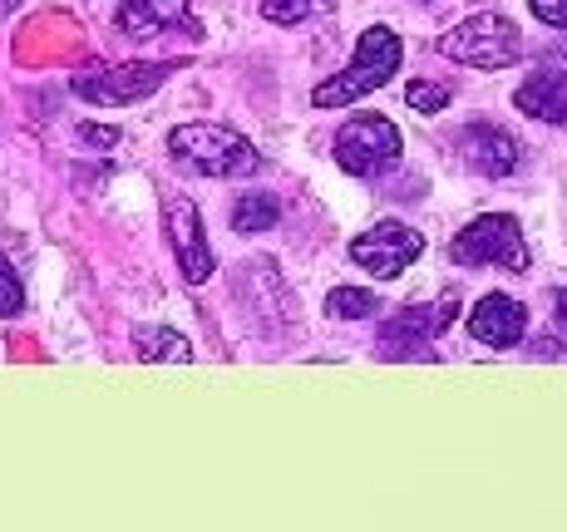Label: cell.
Returning a JSON list of instances; mask_svg holds the SVG:
<instances>
[{
  "label": "cell",
  "mask_w": 567,
  "mask_h": 532,
  "mask_svg": "<svg viewBox=\"0 0 567 532\" xmlns=\"http://www.w3.org/2000/svg\"><path fill=\"white\" fill-rule=\"evenodd\" d=\"M16 6H20V0H0V20H6L10 10H16Z\"/></svg>",
  "instance_id": "obj_23"
},
{
  "label": "cell",
  "mask_w": 567,
  "mask_h": 532,
  "mask_svg": "<svg viewBox=\"0 0 567 532\" xmlns=\"http://www.w3.org/2000/svg\"><path fill=\"white\" fill-rule=\"evenodd\" d=\"M400 60H405V45H400V35L390 25L361 30V45H355L351 64H346L341 74H331L326 84H316V94H311L316 108H341V104H355V100H365V94H375L380 84H390Z\"/></svg>",
  "instance_id": "obj_2"
},
{
  "label": "cell",
  "mask_w": 567,
  "mask_h": 532,
  "mask_svg": "<svg viewBox=\"0 0 567 532\" xmlns=\"http://www.w3.org/2000/svg\"><path fill=\"white\" fill-rule=\"evenodd\" d=\"M25 311V286H20V277H16V267L6 262V252H0V316H20Z\"/></svg>",
  "instance_id": "obj_17"
},
{
  "label": "cell",
  "mask_w": 567,
  "mask_h": 532,
  "mask_svg": "<svg viewBox=\"0 0 567 532\" xmlns=\"http://www.w3.org/2000/svg\"><path fill=\"white\" fill-rule=\"evenodd\" d=\"M440 54L454 64H474V70H508L518 60V30L494 10H474L440 35Z\"/></svg>",
  "instance_id": "obj_3"
},
{
  "label": "cell",
  "mask_w": 567,
  "mask_h": 532,
  "mask_svg": "<svg viewBox=\"0 0 567 532\" xmlns=\"http://www.w3.org/2000/svg\"><path fill=\"white\" fill-rule=\"evenodd\" d=\"M316 10V0H261V20L271 25H301Z\"/></svg>",
  "instance_id": "obj_18"
},
{
  "label": "cell",
  "mask_w": 567,
  "mask_h": 532,
  "mask_svg": "<svg viewBox=\"0 0 567 532\" xmlns=\"http://www.w3.org/2000/svg\"><path fill=\"white\" fill-rule=\"evenodd\" d=\"M454 316H460V296L454 291H444L434 306H405L400 316H390L385 325H380V345L385 351H405V345H430L440 331H450Z\"/></svg>",
  "instance_id": "obj_9"
},
{
  "label": "cell",
  "mask_w": 567,
  "mask_h": 532,
  "mask_svg": "<svg viewBox=\"0 0 567 532\" xmlns=\"http://www.w3.org/2000/svg\"><path fill=\"white\" fill-rule=\"evenodd\" d=\"M134 351L144 365H188L193 361V345L183 341L178 331H168V325H138L134 331Z\"/></svg>",
  "instance_id": "obj_14"
},
{
  "label": "cell",
  "mask_w": 567,
  "mask_h": 532,
  "mask_svg": "<svg viewBox=\"0 0 567 532\" xmlns=\"http://www.w3.org/2000/svg\"><path fill=\"white\" fill-rule=\"evenodd\" d=\"M420 252H424V237L405 222H375L370 232H361L351 242V262L365 267L375 281L400 277L405 267L420 262Z\"/></svg>",
  "instance_id": "obj_7"
},
{
  "label": "cell",
  "mask_w": 567,
  "mask_h": 532,
  "mask_svg": "<svg viewBox=\"0 0 567 532\" xmlns=\"http://www.w3.org/2000/svg\"><path fill=\"white\" fill-rule=\"evenodd\" d=\"M464 163L478 178H508L518 168V144L494 124H468L464 128Z\"/></svg>",
  "instance_id": "obj_13"
},
{
  "label": "cell",
  "mask_w": 567,
  "mask_h": 532,
  "mask_svg": "<svg viewBox=\"0 0 567 532\" xmlns=\"http://www.w3.org/2000/svg\"><path fill=\"white\" fill-rule=\"evenodd\" d=\"M233 222H237V232H267V227L281 222V202L271 192H243L233 202Z\"/></svg>",
  "instance_id": "obj_15"
},
{
  "label": "cell",
  "mask_w": 567,
  "mask_h": 532,
  "mask_svg": "<svg viewBox=\"0 0 567 532\" xmlns=\"http://www.w3.org/2000/svg\"><path fill=\"white\" fill-rule=\"evenodd\" d=\"M518 108L538 124H567V60L533 70L518 90Z\"/></svg>",
  "instance_id": "obj_12"
},
{
  "label": "cell",
  "mask_w": 567,
  "mask_h": 532,
  "mask_svg": "<svg viewBox=\"0 0 567 532\" xmlns=\"http://www.w3.org/2000/svg\"><path fill=\"white\" fill-rule=\"evenodd\" d=\"M168 158L198 178H252L261 168L252 138L227 124H178L168 134Z\"/></svg>",
  "instance_id": "obj_1"
},
{
  "label": "cell",
  "mask_w": 567,
  "mask_h": 532,
  "mask_svg": "<svg viewBox=\"0 0 567 532\" xmlns=\"http://www.w3.org/2000/svg\"><path fill=\"white\" fill-rule=\"evenodd\" d=\"M528 6H533V15H538L543 25L567 30V0H528Z\"/></svg>",
  "instance_id": "obj_20"
},
{
  "label": "cell",
  "mask_w": 567,
  "mask_h": 532,
  "mask_svg": "<svg viewBox=\"0 0 567 532\" xmlns=\"http://www.w3.org/2000/svg\"><path fill=\"white\" fill-rule=\"evenodd\" d=\"M400 148H405L400 128L390 124V118H380V114L351 118V124L336 134V163H341L351 178H375V173L395 168Z\"/></svg>",
  "instance_id": "obj_5"
},
{
  "label": "cell",
  "mask_w": 567,
  "mask_h": 532,
  "mask_svg": "<svg viewBox=\"0 0 567 532\" xmlns=\"http://www.w3.org/2000/svg\"><path fill=\"white\" fill-rule=\"evenodd\" d=\"M523 331H528V316H523V306L514 296H504V291L484 296L474 311H468V335L494 345V351H514L523 341Z\"/></svg>",
  "instance_id": "obj_11"
},
{
  "label": "cell",
  "mask_w": 567,
  "mask_h": 532,
  "mask_svg": "<svg viewBox=\"0 0 567 532\" xmlns=\"http://www.w3.org/2000/svg\"><path fill=\"white\" fill-rule=\"evenodd\" d=\"M450 257L460 267H498V271H528V247H523L518 217L484 212L450 242Z\"/></svg>",
  "instance_id": "obj_4"
},
{
  "label": "cell",
  "mask_w": 567,
  "mask_h": 532,
  "mask_svg": "<svg viewBox=\"0 0 567 532\" xmlns=\"http://www.w3.org/2000/svg\"><path fill=\"white\" fill-rule=\"evenodd\" d=\"M553 316L567 325V291H558V296H553Z\"/></svg>",
  "instance_id": "obj_22"
},
{
  "label": "cell",
  "mask_w": 567,
  "mask_h": 532,
  "mask_svg": "<svg viewBox=\"0 0 567 532\" xmlns=\"http://www.w3.org/2000/svg\"><path fill=\"white\" fill-rule=\"evenodd\" d=\"M80 144L114 148V144H118V128H94V124H84V128H80Z\"/></svg>",
  "instance_id": "obj_21"
},
{
  "label": "cell",
  "mask_w": 567,
  "mask_h": 532,
  "mask_svg": "<svg viewBox=\"0 0 567 532\" xmlns=\"http://www.w3.org/2000/svg\"><path fill=\"white\" fill-rule=\"evenodd\" d=\"M163 217H168L173 257H178V267H183V281H188V286H203V281L213 277V247H207V237H203L198 202L193 198H168Z\"/></svg>",
  "instance_id": "obj_8"
},
{
  "label": "cell",
  "mask_w": 567,
  "mask_h": 532,
  "mask_svg": "<svg viewBox=\"0 0 567 532\" xmlns=\"http://www.w3.org/2000/svg\"><path fill=\"white\" fill-rule=\"evenodd\" d=\"M114 20H118V30L134 40L163 35V30H193V35H198V20H193L188 0H118Z\"/></svg>",
  "instance_id": "obj_10"
},
{
  "label": "cell",
  "mask_w": 567,
  "mask_h": 532,
  "mask_svg": "<svg viewBox=\"0 0 567 532\" xmlns=\"http://www.w3.org/2000/svg\"><path fill=\"white\" fill-rule=\"evenodd\" d=\"M405 104L420 108V114H440V108L450 104V90H444V84H430V80H414L405 90Z\"/></svg>",
  "instance_id": "obj_19"
},
{
  "label": "cell",
  "mask_w": 567,
  "mask_h": 532,
  "mask_svg": "<svg viewBox=\"0 0 567 532\" xmlns=\"http://www.w3.org/2000/svg\"><path fill=\"white\" fill-rule=\"evenodd\" d=\"M375 306L380 301L370 296V291H355V286H336L331 296H326V311H331L336 321H365V316H375Z\"/></svg>",
  "instance_id": "obj_16"
},
{
  "label": "cell",
  "mask_w": 567,
  "mask_h": 532,
  "mask_svg": "<svg viewBox=\"0 0 567 532\" xmlns=\"http://www.w3.org/2000/svg\"><path fill=\"white\" fill-rule=\"evenodd\" d=\"M178 64H84L74 74V90L90 104H134L148 100Z\"/></svg>",
  "instance_id": "obj_6"
}]
</instances>
